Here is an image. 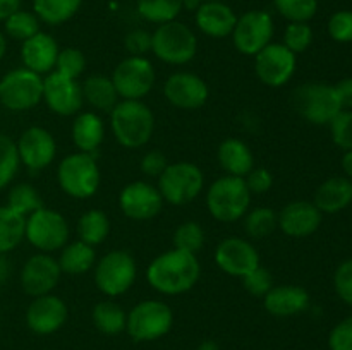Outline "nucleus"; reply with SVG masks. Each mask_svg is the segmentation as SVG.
<instances>
[{"mask_svg": "<svg viewBox=\"0 0 352 350\" xmlns=\"http://www.w3.org/2000/svg\"><path fill=\"white\" fill-rule=\"evenodd\" d=\"M246 184L250 192H258V194H261V192H267L268 189L272 187L274 178H272V174L267 168H258V170L250 172V177H248Z\"/></svg>", "mask_w": 352, "mask_h": 350, "instance_id": "obj_49", "label": "nucleus"}, {"mask_svg": "<svg viewBox=\"0 0 352 350\" xmlns=\"http://www.w3.org/2000/svg\"><path fill=\"white\" fill-rule=\"evenodd\" d=\"M58 51L60 50L57 47V41L50 34L38 31L34 36L24 41L21 55H23V60L28 69L40 74V72H47L54 67Z\"/></svg>", "mask_w": 352, "mask_h": 350, "instance_id": "obj_24", "label": "nucleus"}, {"mask_svg": "<svg viewBox=\"0 0 352 350\" xmlns=\"http://www.w3.org/2000/svg\"><path fill=\"white\" fill-rule=\"evenodd\" d=\"M309 304V295L305 288L296 285H284V287H272L265 295V309L270 314L294 316L305 311Z\"/></svg>", "mask_w": 352, "mask_h": 350, "instance_id": "obj_25", "label": "nucleus"}, {"mask_svg": "<svg viewBox=\"0 0 352 350\" xmlns=\"http://www.w3.org/2000/svg\"><path fill=\"white\" fill-rule=\"evenodd\" d=\"M162 194L158 189L146 182L129 184L120 194V208L129 218L148 220L158 215L162 209Z\"/></svg>", "mask_w": 352, "mask_h": 350, "instance_id": "obj_18", "label": "nucleus"}, {"mask_svg": "<svg viewBox=\"0 0 352 350\" xmlns=\"http://www.w3.org/2000/svg\"><path fill=\"white\" fill-rule=\"evenodd\" d=\"M78 232L82 242L89 244V246L102 242L109 235V220H107L105 213L98 211V209L85 213L79 220Z\"/></svg>", "mask_w": 352, "mask_h": 350, "instance_id": "obj_35", "label": "nucleus"}, {"mask_svg": "<svg viewBox=\"0 0 352 350\" xmlns=\"http://www.w3.org/2000/svg\"><path fill=\"white\" fill-rule=\"evenodd\" d=\"M327 30L332 40L339 43H351L352 41V10H339L332 14L327 24Z\"/></svg>", "mask_w": 352, "mask_h": 350, "instance_id": "obj_45", "label": "nucleus"}, {"mask_svg": "<svg viewBox=\"0 0 352 350\" xmlns=\"http://www.w3.org/2000/svg\"><path fill=\"white\" fill-rule=\"evenodd\" d=\"M72 137L79 150L85 153L96 150L103 139V122L95 113H82L72 126Z\"/></svg>", "mask_w": 352, "mask_h": 350, "instance_id": "obj_28", "label": "nucleus"}, {"mask_svg": "<svg viewBox=\"0 0 352 350\" xmlns=\"http://www.w3.org/2000/svg\"><path fill=\"white\" fill-rule=\"evenodd\" d=\"M134 278H136V264L133 257L124 250L109 253L96 266V285L107 295L124 294L133 285Z\"/></svg>", "mask_w": 352, "mask_h": 350, "instance_id": "obj_12", "label": "nucleus"}, {"mask_svg": "<svg viewBox=\"0 0 352 350\" xmlns=\"http://www.w3.org/2000/svg\"><path fill=\"white\" fill-rule=\"evenodd\" d=\"M329 126L333 143L344 151L352 150V110H340Z\"/></svg>", "mask_w": 352, "mask_h": 350, "instance_id": "obj_41", "label": "nucleus"}, {"mask_svg": "<svg viewBox=\"0 0 352 350\" xmlns=\"http://www.w3.org/2000/svg\"><path fill=\"white\" fill-rule=\"evenodd\" d=\"M329 347L330 350H352V314L330 331Z\"/></svg>", "mask_w": 352, "mask_h": 350, "instance_id": "obj_47", "label": "nucleus"}, {"mask_svg": "<svg viewBox=\"0 0 352 350\" xmlns=\"http://www.w3.org/2000/svg\"><path fill=\"white\" fill-rule=\"evenodd\" d=\"M151 50L168 64H186L196 55L198 41L186 24L174 19L158 24L157 31L151 34Z\"/></svg>", "mask_w": 352, "mask_h": 350, "instance_id": "obj_4", "label": "nucleus"}, {"mask_svg": "<svg viewBox=\"0 0 352 350\" xmlns=\"http://www.w3.org/2000/svg\"><path fill=\"white\" fill-rule=\"evenodd\" d=\"M19 160L31 170H41L55 156V141L48 130L41 127H31L21 136L17 144Z\"/></svg>", "mask_w": 352, "mask_h": 350, "instance_id": "obj_21", "label": "nucleus"}, {"mask_svg": "<svg viewBox=\"0 0 352 350\" xmlns=\"http://www.w3.org/2000/svg\"><path fill=\"white\" fill-rule=\"evenodd\" d=\"M342 168H344V174L347 175V178H351V180H352V150L344 153Z\"/></svg>", "mask_w": 352, "mask_h": 350, "instance_id": "obj_54", "label": "nucleus"}, {"mask_svg": "<svg viewBox=\"0 0 352 350\" xmlns=\"http://www.w3.org/2000/svg\"><path fill=\"white\" fill-rule=\"evenodd\" d=\"M219 160L223 170L229 172L230 175L243 177L250 174L253 168V154L250 148L239 139H227L220 144Z\"/></svg>", "mask_w": 352, "mask_h": 350, "instance_id": "obj_27", "label": "nucleus"}, {"mask_svg": "<svg viewBox=\"0 0 352 350\" xmlns=\"http://www.w3.org/2000/svg\"><path fill=\"white\" fill-rule=\"evenodd\" d=\"M352 201V182L347 177H332L323 182L315 192L313 205L322 213H337Z\"/></svg>", "mask_w": 352, "mask_h": 350, "instance_id": "obj_26", "label": "nucleus"}, {"mask_svg": "<svg viewBox=\"0 0 352 350\" xmlns=\"http://www.w3.org/2000/svg\"><path fill=\"white\" fill-rule=\"evenodd\" d=\"M58 182L67 194L89 198L100 184V170L88 153H76L65 158L58 167Z\"/></svg>", "mask_w": 352, "mask_h": 350, "instance_id": "obj_7", "label": "nucleus"}, {"mask_svg": "<svg viewBox=\"0 0 352 350\" xmlns=\"http://www.w3.org/2000/svg\"><path fill=\"white\" fill-rule=\"evenodd\" d=\"M58 277H60V266L57 261L47 254H38L24 264L21 281L28 294L40 297L47 295L57 285Z\"/></svg>", "mask_w": 352, "mask_h": 350, "instance_id": "obj_20", "label": "nucleus"}, {"mask_svg": "<svg viewBox=\"0 0 352 350\" xmlns=\"http://www.w3.org/2000/svg\"><path fill=\"white\" fill-rule=\"evenodd\" d=\"M82 0H33V12L47 24H62L71 19Z\"/></svg>", "mask_w": 352, "mask_h": 350, "instance_id": "obj_30", "label": "nucleus"}, {"mask_svg": "<svg viewBox=\"0 0 352 350\" xmlns=\"http://www.w3.org/2000/svg\"><path fill=\"white\" fill-rule=\"evenodd\" d=\"M21 9V0H0V21H6Z\"/></svg>", "mask_w": 352, "mask_h": 350, "instance_id": "obj_53", "label": "nucleus"}, {"mask_svg": "<svg viewBox=\"0 0 352 350\" xmlns=\"http://www.w3.org/2000/svg\"><path fill=\"white\" fill-rule=\"evenodd\" d=\"M203 187V174L196 165H167L160 175V194L172 205H186L199 194Z\"/></svg>", "mask_w": 352, "mask_h": 350, "instance_id": "obj_8", "label": "nucleus"}, {"mask_svg": "<svg viewBox=\"0 0 352 350\" xmlns=\"http://www.w3.org/2000/svg\"><path fill=\"white\" fill-rule=\"evenodd\" d=\"M127 316L124 314L122 307L113 302H100L93 309V323L96 328L105 335H117L126 329Z\"/></svg>", "mask_w": 352, "mask_h": 350, "instance_id": "obj_34", "label": "nucleus"}, {"mask_svg": "<svg viewBox=\"0 0 352 350\" xmlns=\"http://www.w3.org/2000/svg\"><path fill=\"white\" fill-rule=\"evenodd\" d=\"M217 264L222 268L226 273L234 275V277H246L251 271L260 266V257H258L256 249L246 240L237 239H226L220 242L215 253Z\"/></svg>", "mask_w": 352, "mask_h": 350, "instance_id": "obj_15", "label": "nucleus"}, {"mask_svg": "<svg viewBox=\"0 0 352 350\" xmlns=\"http://www.w3.org/2000/svg\"><path fill=\"white\" fill-rule=\"evenodd\" d=\"M26 233L24 216L10 209L9 206L0 208V254L14 249Z\"/></svg>", "mask_w": 352, "mask_h": 350, "instance_id": "obj_31", "label": "nucleus"}, {"mask_svg": "<svg viewBox=\"0 0 352 350\" xmlns=\"http://www.w3.org/2000/svg\"><path fill=\"white\" fill-rule=\"evenodd\" d=\"M243 281L244 287L253 295H267L268 290L272 288V275L268 273V270L261 266H258L250 275L243 277Z\"/></svg>", "mask_w": 352, "mask_h": 350, "instance_id": "obj_48", "label": "nucleus"}, {"mask_svg": "<svg viewBox=\"0 0 352 350\" xmlns=\"http://www.w3.org/2000/svg\"><path fill=\"white\" fill-rule=\"evenodd\" d=\"M112 82L117 93L126 100L143 98L155 82L153 65L141 55H133L117 65Z\"/></svg>", "mask_w": 352, "mask_h": 350, "instance_id": "obj_11", "label": "nucleus"}, {"mask_svg": "<svg viewBox=\"0 0 352 350\" xmlns=\"http://www.w3.org/2000/svg\"><path fill=\"white\" fill-rule=\"evenodd\" d=\"M127 50L133 51L134 55H141L151 48V34L144 30H134L127 34L126 38Z\"/></svg>", "mask_w": 352, "mask_h": 350, "instance_id": "obj_50", "label": "nucleus"}, {"mask_svg": "<svg viewBox=\"0 0 352 350\" xmlns=\"http://www.w3.org/2000/svg\"><path fill=\"white\" fill-rule=\"evenodd\" d=\"M6 31L14 40L26 41L40 31V19L34 12L19 9L6 19Z\"/></svg>", "mask_w": 352, "mask_h": 350, "instance_id": "obj_36", "label": "nucleus"}, {"mask_svg": "<svg viewBox=\"0 0 352 350\" xmlns=\"http://www.w3.org/2000/svg\"><path fill=\"white\" fill-rule=\"evenodd\" d=\"M67 223L60 213L40 208L26 222V237L34 247L43 250H55L67 240Z\"/></svg>", "mask_w": 352, "mask_h": 350, "instance_id": "obj_13", "label": "nucleus"}, {"mask_svg": "<svg viewBox=\"0 0 352 350\" xmlns=\"http://www.w3.org/2000/svg\"><path fill=\"white\" fill-rule=\"evenodd\" d=\"M26 321L31 331L38 335H50L67 321V305L54 295H40L28 307Z\"/></svg>", "mask_w": 352, "mask_h": 350, "instance_id": "obj_17", "label": "nucleus"}, {"mask_svg": "<svg viewBox=\"0 0 352 350\" xmlns=\"http://www.w3.org/2000/svg\"><path fill=\"white\" fill-rule=\"evenodd\" d=\"M322 223V211L313 202L294 201L282 209L278 225L287 235L306 237L318 230Z\"/></svg>", "mask_w": 352, "mask_h": 350, "instance_id": "obj_22", "label": "nucleus"}, {"mask_svg": "<svg viewBox=\"0 0 352 350\" xmlns=\"http://www.w3.org/2000/svg\"><path fill=\"white\" fill-rule=\"evenodd\" d=\"M274 36V19L267 10H248L237 17L232 38L237 50L244 55H256Z\"/></svg>", "mask_w": 352, "mask_h": 350, "instance_id": "obj_10", "label": "nucleus"}, {"mask_svg": "<svg viewBox=\"0 0 352 350\" xmlns=\"http://www.w3.org/2000/svg\"><path fill=\"white\" fill-rule=\"evenodd\" d=\"M141 168H143V172L146 175H162V172L167 168V161H165V156L160 151H150L143 158Z\"/></svg>", "mask_w": 352, "mask_h": 350, "instance_id": "obj_51", "label": "nucleus"}, {"mask_svg": "<svg viewBox=\"0 0 352 350\" xmlns=\"http://www.w3.org/2000/svg\"><path fill=\"white\" fill-rule=\"evenodd\" d=\"M153 113L138 100L117 103L112 110V129L117 141L126 148H138L148 143L153 132Z\"/></svg>", "mask_w": 352, "mask_h": 350, "instance_id": "obj_2", "label": "nucleus"}, {"mask_svg": "<svg viewBox=\"0 0 352 350\" xmlns=\"http://www.w3.org/2000/svg\"><path fill=\"white\" fill-rule=\"evenodd\" d=\"M43 96V81L30 69L9 72L0 81V102L10 110L33 108Z\"/></svg>", "mask_w": 352, "mask_h": 350, "instance_id": "obj_9", "label": "nucleus"}, {"mask_svg": "<svg viewBox=\"0 0 352 350\" xmlns=\"http://www.w3.org/2000/svg\"><path fill=\"white\" fill-rule=\"evenodd\" d=\"M198 350H219V345L215 342H212V340H208V342H203Z\"/></svg>", "mask_w": 352, "mask_h": 350, "instance_id": "obj_56", "label": "nucleus"}, {"mask_svg": "<svg viewBox=\"0 0 352 350\" xmlns=\"http://www.w3.org/2000/svg\"><path fill=\"white\" fill-rule=\"evenodd\" d=\"M294 103L306 120L318 126L330 124L333 117L342 110L336 88L329 84L301 86L296 91Z\"/></svg>", "mask_w": 352, "mask_h": 350, "instance_id": "obj_6", "label": "nucleus"}, {"mask_svg": "<svg viewBox=\"0 0 352 350\" xmlns=\"http://www.w3.org/2000/svg\"><path fill=\"white\" fill-rule=\"evenodd\" d=\"M93 261H95L93 246L81 240V242H74L65 247L60 261H58V266H60V271H65V273L79 275L86 273L93 266Z\"/></svg>", "mask_w": 352, "mask_h": 350, "instance_id": "obj_32", "label": "nucleus"}, {"mask_svg": "<svg viewBox=\"0 0 352 350\" xmlns=\"http://www.w3.org/2000/svg\"><path fill=\"white\" fill-rule=\"evenodd\" d=\"M351 182H352V180H351Z\"/></svg>", "mask_w": 352, "mask_h": 350, "instance_id": "obj_60", "label": "nucleus"}, {"mask_svg": "<svg viewBox=\"0 0 352 350\" xmlns=\"http://www.w3.org/2000/svg\"><path fill=\"white\" fill-rule=\"evenodd\" d=\"M278 216L268 208H258L246 218V230L253 237H265L274 232Z\"/></svg>", "mask_w": 352, "mask_h": 350, "instance_id": "obj_43", "label": "nucleus"}, {"mask_svg": "<svg viewBox=\"0 0 352 350\" xmlns=\"http://www.w3.org/2000/svg\"><path fill=\"white\" fill-rule=\"evenodd\" d=\"M195 17L199 30L213 38H226L232 34L237 21L236 12L220 0L203 2L195 12Z\"/></svg>", "mask_w": 352, "mask_h": 350, "instance_id": "obj_23", "label": "nucleus"}, {"mask_svg": "<svg viewBox=\"0 0 352 350\" xmlns=\"http://www.w3.org/2000/svg\"><path fill=\"white\" fill-rule=\"evenodd\" d=\"M333 88H336L337 96H339L342 110H352V78L342 79Z\"/></svg>", "mask_w": 352, "mask_h": 350, "instance_id": "obj_52", "label": "nucleus"}, {"mask_svg": "<svg viewBox=\"0 0 352 350\" xmlns=\"http://www.w3.org/2000/svg\"><path fill=\"white\" fill-rule=\"evenodd\" d=\"M55 65H57V72L71 79H76L85 71L86 58L82 51H79L78 48H65V50L58 51Z\"/></svg>", "mask_w": 352, "mask_h": 350, "instance_id": "obj_44", "label": "nucleus"}, {"mask_svg": "<svg viewBox=\"0 0 352 350\" xmlns=\"http://www.w3.org/2000/svg\"><path fill=\"white\" fill-rule=\"evenodd\" d=\"M165 96L179 108H199L208 98V88L198 75L179 72L165 82Z\"/></svg>", "mask_w": 352, "mask_h": 350, "instance_id": "obj_19", "label": "nucleus"}, {"mask_svg": "<svg viewBox=\"0 0 352 350\" xmlns=\"http://www.w3.org/2000/svg\"><path fill=\"white\" fill-rule=\"evenodd\" d=\"M9 208L19 213L21 216L31 215L36 209L41 208V201L38 198L36 191L31 185L21 184L14 187L9 194Z\"/></svg>", "mask_w": 352, "mask_h": 350, "instance_id": "obj_38", "label": "nucleus"}, {"mask_svg": "<svg viewBox=\"0 0 352 350\" xmlns=\"http://www.w3.org/2000/svg\"><path fill=\"white\" fill-rule=\"evenodd\" d=\"M203 2H210V0H203Z\"/></svg>", "mask_w": 352, "mask_h": 350, "instance_id": "obj_59", "label": "nucleus"}, {"mask_svg": "<svg viewBox=\"0 0 352 350\" xmlns=\"http://www.w3.org/2000/svg\"><path fill=\"white\" fill-rule=\"evenodd\" d=\"M274 5L289 23H308L318 10V0H274Z\"/></svg>", "mask_w": 352, "mask_h": 350, "instance_id": "obj_37", "label": "nucleus"}, {"mask_svg": "<svg viewBox=\"0 0 352 350\" xmlns=\"http://www.w3.org/2000/svg\"><path fill=\"white\" fill-rule=\"evenodd\" d=\"M336 292L346 304L352 305V259L344 261L333 277Z\"/></svg>", "mask_w": 352, "mask_h": 350, "instance_id": "obj_46", "label": "nucleus"}, {"mask_svg": "<svg viewBox=\"0 0 352 350\" xmlns=\"http://www.w3.org/2000/svg\"><path fill=\"white\" fill-rule=\"evenodd\" d=\"M251 192L246 180L236 175H227L219 178L210 187L206 202L208 209L220 222H236L246 213L250 206Z\"/></svg>", "mask_w": 352, "mask_h": 350, "instance_id": "obj_3", "label": "nucleus"}, {"mask_svg": "<svg viewBox=\"0 0 352 350\" xmlns=\"http://www.w3.org/2000/svg\"><path fill=\"white\" fill-rule=\"evenodd\" d=\"M199 278V263L195 254L174 249L158 256L148 268V281L155 290L167 295L189 290Z\"/></svg>", "mask_w": 352, "mask_h": 350, "instance_id": "obj_1", "label": "nucleus"}, {"mask_svg": "<svg viewBox=\"0 0 352 350\" xmlns=\"http://www.w3.org/2000/svg\"><path fill=\"white\" fill-rule=\"evenodd\" d=\"M81 89L82 96H86V100L98 110L110 112V110L116 108L119 93L113 86L112 79L105 78V75H91V78L86 79Z\"/></svg>", "mask_w": 352, "mask_h": 350, "instance_id": "obj_29", "label": "nucleus"}, {"mask_svg": "<svg viewBox=\"0 0 352 350\" xmlns=\"http://www.w3.org/2000/svg\"><path fill=\"white\" fill-rule=\"evenodd\" d=\"M254 57L258 78L268 86L285 84L296 71V54L284 43H268Z\"/></svg>", "mask_w": 352, "mask_h": 350, "instance_id": "obj_14", "label": "nucleus"}, {"mask_svg": "<svg viewBox=\"0 0 352 350\" xmlns=\"http://www.w3.org/2000/svg\"><path fill=\"white\" fill-rule=\"evenodd\" d=\"M174 323L170 307L164 302L144 301L129 312L126 329L136 342H151L167 335Z\"/></svg>", "mask_w": 352, "mask_h": 350, "instance_id": "obj_5", "label": "nucleus"}, {"mask_svg": "<svg viewBox=\"0 0 352 350\" xmlns=\"http://www.w3.org/2000/svg\"><path fill=\"white\" fill-rule=\"evenodd\" d=\"M138 12L155 24L174 21L182 10V0H136Z\"/></svg>", "mask_w": 352, "mask_h": 350, "instance_id": "obj_33", "label": "nucleus"}, {"mask_svg": "<svg viewBox=\"0 0 352 350\" xmlns=\"http://www.w3.org/2000/svg\"><path fill=\"white\" fill-rule=\"evenodd\" d=\"M6 275H7V261L0 256V283H2V280L6 278Z\"/></svg>", "mask_w": 352, "mask_h": 350, "instance_id": "obj_57", "label": "nucleus"}, {"mask_svg": "<svg viewBox=\"0 0 352 350\" xmlns=\"http://www.w3.org/2000/svg\"><path fill=\"white\" fill-rule=\"evenodd\" d=\"M19 163L17 146L7 136L0 134V189L9 184Z\"/></svg>", "mask_w": 352, "mask_h": 350, "instance_id": "obj_39", "label": "nucleus"}, {"mask_svg": "<svg viewBox=\"0 0 352 350\" xmlns=\"http://www.w3.org/2000/svg\"><path fill=\"white\" fill-rule=\"evenodd\" d=\"M43 96L48 106L60 115H72L81 108L82 89L76 79L60 72H52L43 81Z\"/></svg>", "mask_w": 352, "mask_h": 350, "instance_id": "obj_16", "label": "nucleus"}, {"mask_svg": "<svg viewBox=\"0 0 352 350\" xmlns=\"http://www.w3.org/2000/svg\"><path fill=\"white\" fill-rule=\"evenodd\" d=\"M3 54H6V38L0 33V58L3 57Z\"/></svg>", "mask_w": 352, "mask_h": 350, "instance_id": "obj_58", "label": "nucleus"}, {"mask_svg": "<svg viewBox=\"0 0 352 350\" xmlns=\"http://www.w3.org/2000/svg\"><path fill=\"white\" fill-rule=\"evenodd\" d=\"M203 230L198 223L188 222L182 223L177 230H175L174 235V244L175 249L186 250V253L195 254L196 250H199V247L203 246Z\"/></svg>", "mask_w": 352, "mask_h": 350, "instance_id": "obj_40", "label": "nucleus"}, {"mask_svg": "<svg viewBox=\"0 0 352 350\" xmlns=\"http://www.w3.org/2000/svg\"><path fill=\"white\" fill-rule=\"evenodd\" d=\"M203 3V0H182V9H188V10H198L199 5Z\"/></svg>", "mask_w": 352, "mask_h": 350, "instance_id": "obj_55", "label": "nucleus"}, {"mask_svg": "<svg viewBox=\"0 0 352 350\" xmlns=\"http://www.w3.org/2000/svg\"><path fill=\"white\" fill-rule=\"evenodd\" d=\"M313 30L308 23H291L285 27L284 45L292 54H301L311 45Z\"/></svg>", "mask_w": 352, "mask_h": 350, "instance_id": "obj_42", "label": "nucleus"}]
</instances>
